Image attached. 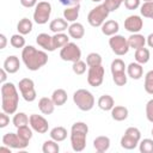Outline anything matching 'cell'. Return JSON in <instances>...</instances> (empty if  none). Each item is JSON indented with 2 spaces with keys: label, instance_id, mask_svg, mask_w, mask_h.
Masks as SVG:
<instances>
[{
  "label": "cell",
  "instance_id": "4",
  "mask_svg": "<svg viewBox=\"0 0 153 153\" xmlns=\"http://www.w3.org/2000/svg\"><path fill=\"white\" fill-rule=\"evenodd\" d=\"M73 102L81 111H90L94 106V97L86 88H79L73 93Z\"/></svg>",
  "mask_w": 153,
  "mask_h": 153
},
{
  "label": "cell",
  "instance_id": "28",
  "mask_svg": "<svg viewBox=\"0 0 153 153\" xmlns=\"http://www.w3.org/2000/svg\"><path fill=\"white\" fill-rule=\"evenodd\" d=\"M51 99H53V102L56 106H61L67 102L68 96H67V92L63 88H56L51 94Z\"/></svg>",
  "mask_w": 153,
  "mask_h": 153
},
{
  "label": "cell",
  "instance_id": "14",
  "mask_svg": "<svg viewBox=\"0 0 153 153\" xmlns=\"http://www.w3.org/2000/svg\"><path fill=\"white\" fill-rule=\"evenodd\" d=\"M30 127L38 134H45L49 129V123L48 121L42 116L37 114L30 115V121H29Z\"/></svg>",
  "mask_w": 153,
  "mask_h": 153
},
{
  "label": "cell",
  "instance_id": "49",
  "mask_svg": "<svg viewBox=\"0 0 153 153\" xmlns=\"http://www.w3.org/2000/svg\"><path fill=\"white\" fill-rule=\"evenodd\" d=\"M7 72L5 71V68H1L0 69V82L1 84H4V82H6V79H7Z\"/></svg>",
  "mask_w": 153,
  "mask_h": 153
},
{
  "label": "cell",
  "instance_id": "23",
  "mask_svg": "<svg viewBox=\"0 0 153 153\" xmlns=\"http://www.w3.org/2000/svg\"><path fill=\"white\" fill-rule=\"evenodd\" d=\"M93 147L98 153H104L110 148V139L104 135L97 136L93 140Z\"/></svg>",
  "mask_w": 153,
  "mask_h": 153
},
{
  "label": "cell",
  "instance_id": "38",
  "mask_svg": "<svg viewBox=\"0 0 153 153\" xmlns=\"http://www.w3.org/2000/svg\"><path fill=\"white\" fill-rule=\"evenodd\" d=\"M139 149H140L141 153H153V139L140 140Z\"/></svg>",
  "mask_w": 153,
  "mask_h": 153
},
{
  "label": "cell",
  "instance_id": "41",
  "mask_svg": "<svg viewBox=\"0 0 153 153\" xmlns=\"http://www.w3.org/2000/svg\"><path fill=\"white\" fill-rule=\"evenodd\" d=\"M86 66H87L86 62H84L82 60H79V61H76V62H73L72 69H73V72H74L76 75H82V74L86 72Z\"/></svg>",
  "mask_w": 153,
  "mask_h": 153
},
{
  "label": "cell",
  "instance_id": "20",
  "mask_svg": "<svg viewBox=\"0 0 153 153\" xmlns=\"http://www.w3.org/2000/svg\"><path fill=\"white\" fill-rule=\"evenodd\" d=\"M55 104L53 102L51 98H48V97H42L39 100H38V109L39 111L43 114V115H50L54 112L55 110Z\"/></svg>",
  "mask_w": 153,
  "mask_h": 153
},
{
  "label": "cell",
  "instance_id": "13",
  "mask_svg": "<svg viewBox=\"0 0 153 153\" xmlns=\"http://www.w3.org/2000/svg\"><path fill=\"white\" fill-rule=\"evenodd\" d=\"M2 145H6L14 149H24L29 146V142L24 141L17 133H6L2 136Z\"/></svg>",
  "mask_w": 153,
  "mask_h": 153
},
{
  "label": "cell",
  "instance_id": "22",
  "mask_svg": "<svg viewBox=\"0 0 153 153\" xmlns=\"http://www.w3.org/2000/svg\"><path fill=\"white\" fill-rule=\"evenodd\" d=\"M68 35L74 39H81L85 35V27L81 23L74 22L68 26Z\"/></svg>",
  "mask_w": 153,
  "mask_h": 153
},
{
  "label": "cell",
  "instance_id": "40",
  "mask_svg": "<svg viewBox=\"0 0 153 153\" xmlns=\"http://www.w3.org/2000/svg\"><path fill=\"white\" fill-rule=\"evenodd\" d=\"M86 63L88 67L91 66H97V65H102V56L98 53H90L86 56Z\"/></svg>",
  "mask_w": 153,
  "mask_h": 153
},
{
  "label": "cell",
  "instance_id": "2",
  "mask_svg": "<svg viewBox=\"0 0 153 153\" xmlns=\"http://www.w3.org/2000/svg\"><path fill=\"white\" fill-rule=\"evenodd\" d=\"M19 105V93L13 82L1 84V108L8 115L17 112Z\"/></svg>",
  "mask_w": 153,
  "mask_h": 153
},
{
  "label": "cell",
  "instance_id": "46",
  "mask_svg": "<svg viewBox=\"0 0 153 153\" xmlns=\"http://www.w3.org/2000/svg\"><path fill=\"white\" fill-rule=\"evenodd\" d=\"M20 1V5L23 7H26V8H31V7H36V5L38 4L37 0H19Z\"/></svg>",
  "mask_w": 153,
  "mask_h": 153
},
{
  "label": "cell",
  "instance_id": "24",
  "mask_svg": "<svg viewBox=\"0 0 153 153\" xmlns=\"http://www.w3.org/2000/svg\"><path fill=\"white\" fill-rule=\"evenodd\" d=\"M128 44H129V48L131 49H139V48H142L145 47L146 44V37L141 33H131L129 37H128Z\"/></svg>",
  "mask_w": 153,
  "mask_h": 153
},
{
  "label": "cell",
  "instance_id": "27",
  "mask_svg": "<svg viewBox=\"0 0 153 153\" xmlns=\"http://www.w3.org/2000/svg\"><path fill=\"white\" fill-rule=\"evenodd\" d=\"M98 108L104 110V111H111V109L115 106V100L109 94H103L98 98Z\"/></svg>",
  "mask_w": 153,
  "mask_h": 153
},
{
  "label": "cell",
  "instance_id": "37",
  "mask_svg": "<svg viewBox=\"0 0 153 153\" xmlns=\"http://www.w3.org/2000/svg\"><path fill=\"white\" fill-rule=\"evenodd\" d=\"M10 43H11V45L13 47V48H17V49H19V48H24L25 47V38H24V35H20V33H14V35H12L11 36V38H10Z\"/></svg>",
  "mask_w": 153,
  "mask_h": 153
},
{
  "label": "cell",
  "instance_id": "6",
  "mask_svg": "<svg viewBox=\"0 0 153 153\" xmlns=\"http://www.w3.org/2000/svg\"><path fill=\"white\" fill-rule=\"evenodd\" d=\"M141 140V131L136 127H129L126 129L123 136L121 137V147L124 149H134L139 146Z\"/></svg>",
  "mask_w": 153,
  "mask_h": 153
},
{
  "label": "cell",
  "instance_id": "48",
  "mask_svg": "<svg viewBox=\"0 0 153 153\" xmlns=\"http://www.w3.org/2000/svg\"><path fill=\"white\" fill-rule=\"evenodd\" d=\"M7 44V38L4 33H0V49H5Z\"/></svg>",
  "mask_w": 153,
  "mask_h": 153
},
{
  "label": "cell",
  "instance_id": "29",
  "mask_svg": "<svg viewBox=\"0 0 153 153\" xmlns=\"http://www.w3.org/2000/svg\"><path fill=\"white\" fill-rule=\"evenodd\" d=\"M49 135H50V139H53L57 142H61V141L66 140V137H67V129L65 127L57 126V127H54L50 130Z\"/></svg>",
  "mask_w": 153,
  "mask_h": 153
},
{
  "label": "cell",
  "instance_id": "39",
  "mask_svg": "<svg viewBox=\"0 0 153 153\" xmlns=\"http://www.w3.org/2000/svg\"><path fill=\"white\" fill-rule=\"evenodd\" d=\"M143 87H145V91L148 94H153V69H151L146 73Z\"/></svg>",
  "mask_w": 153,
  "mask_h": 153
},
{
  "label": "cell",
  "instance_id": "25",
  "mask_svg": "<svg viewBox=\"0 0 153 153\" xmlns=\"http://www.w3.org/2000/svg\"><path fill=\"white\" fill-rule=\"evenodd\" d=\"M79 11H80V4L74 5V6H68L63 10V18L67 22L74 23L79 17Z\"/></svg>",
  "mask_w": 153,
  "mask_h": 153
},
{
  "label": "cell",
  "instance_id": "42",
  "mask_svg": "<svg viewBox=\"0 0 153 153\" xmlns=\"http://www.w3.org/2000/svg\"><path fill=\"white\" fill-rule=\"evenodd\" d=\"M124 0H104V6L109 10V12H114L120 8V6L123 4Z\"/></svg>",
  "mask_w": 153,
  "mask_h": 153
},
{
  "label": "cell",
  "instance_id": "45",
  "mask_svg": "<svg viewBox=\"0 0 153 153\" xmlns=\"http://www.w3.org/2000/svg\"><path fill=\"white\" fill-rule=\"evenodd\" d=\"M10 124V117L8 114H6L5 111H2L0 114V128H5Z\"/></svg>",
  "mask_w": 153,
  "mask_h": 153
},
{
  "label": "cell",
  "instance_id": "34",
  "mask_svg": "<svg viewBox=\"0 0 153 153\" xmlns=\"http://www.w3.org/2000/svg\"><path fill=\"white\" fill-rule=\"evenodd\" d=\"M60 151V146L57 143V141L50 139L44 141L43 146H42V152L43 153H59Z\"/></svg>",
  "mask_w": 153,
  "mask_h": 153
},
{
  "label": "cell",
  "instance_id": "52",
  "mask_svg": "<svg viewBox=\"0 0 153 153\" xmlns=\"http://www.w3.org/2000/svg\"><path fill=\"white\" fill-rule=\"evenodd\" d=\"M143 1H145V2H146V1H153V0H143Z\"/></svg>",
  "mask_w": 153,
  "mask_h": 153
},
{
  "label": "cell",
  "instance_id": "11",
  "mask_svg": "<svg viewBox=\"0 0 153 153\" xmlns=\"http://www.w3.org/2000/svg\"><path fill=\"white\" fill-rule=\"evenodd\" d=\"M60 57L67 62H76L81 59V50L75 43L69 42L65 47L61 48Z\"/></svg>",
  "mask_w": 153,
  "mask_h": 153
},
{
  "label": "cell",
  "instance_id": "51",
  "mask_svg": "<svg viewBox=\"0 0 153 153\" xmlns=\"http://www.w3.org/2000/svg\"><path fill=\"white\" fill-rule=\"evenodd\" d=\"M91 1H93V2H100L102 0H91Z\"/></svg>",
  "mask_w": 153,
  "mask_h": 153
},
{
  "label": "cell",
  "instance_id": "44",
  "mask_svg": "<svg viewBox=\"0 0 153 153\" xmlns=\"http://www.w3.org/2000/svg\"><path fill=\"white\" fill-rule=\"evenodd\" d=\"M146 117L151 123H153V98L149 99L146 104Z\"/></svg>",
  "mask_w": 153,
  "mask_h": 153
},
{
  "label": "cell",
  "instance_id": "16",
  "mask_svg": "<svg viewBox=\"0 0 153 153\" xmlns=\"http://www.w3.org/2000/svg\"><path fill=\"white\" fill-rule=\"evenodd\" d=\"M36 42L37 44L43 48V50H47V51H54L56 48L54 45V41H53V36L45 33V32H42L39 35H37L36 37Z\"/></svg>",
  "mask_w": 153,
  "mask_h": 153
},
{
  "label": "cell",
  "instance_id": "35",
  "mask_svg": "<svg viewBox=\"0 0 153 153\" xmlns=\"http://www.w3.org/2000/svg\"><path fill=\"white\" fill-rule=\"evenodd\" d=\"M32 128L31 127H29V124L27 126H22V127H19V128H17V134L24 140V141H26V142H29L31 139H32Z\"/></svg>",
  "mask_w": 153,
  "mask_h": 153
},
{
  "label": "cell",
  "instance_id": "30",
  "mask_svg": "<svg viewBox=\"0 0 153 153\" xmlns=\"http://www.w3.org/2000/svg\"><path fill=\"white\" fill-rule=\"evenodd\" d=\"M17 30L20 35H29L32 30V22L29 18H22L17 24Z\"/></svg>",
  "mask_w": 153,
  "mask_h": 153
},
{
  "label": "cell",
  "instance_id": "10",
  "mask_svg": "<svg viewBox=\"0 0 153 153\" xmlns=\"http://www.w3.org/2000/svg\"><path fill=\"white\" fill-rule=\"evenodd\" d=\"M18 88H19V92H20L22 97L24 98V100L31 103L37 98V93L35 90V82L32 79H30V78L22 79L18 84Z\"/></svg>",
  "mask_w": 153,
  "mask_h": 153
},
{
  "label": "cell",
  "instance_id": "33",
  "mask_svg": "<svg viewBox=\"0 0 153 153\" xmlns=\"http://www.w3.org/2000/svg\"><path fill=\"white\" fill-rule=\"evenodd\" d=\"M69 35H66L65 32H59V33H55L53 36V41H54V45L55 48H62L65 47L67 43H69Z\"/></svg>",
  "mask_w": 153,
  "mask_h": 153
},
{
  "label": "cell",
  "instance_id": "1",
  "mask_svg": "<svg viewBox=\"0 0 153 153\" xmlns=\"http://www.w3.org/2000/svg\"><path fill=\"white\" fill-rule=\"evenodd\" d=\"M22 61L29 71H38L48 62V54L32 45H25L22 50Z\"/></svg>",
  "mask_w": 153,
  "mask_h": 153
},
{
  "label": "cell",
  "instance_id": "50",
  "mask_svg": "<svg viewBox=\"0 0 153 153\" xmlns=\"http://www.w3.org/2000/svg\"><path fill=\"white\" fill-rule=\"evenodd\" d=\"M146 43L148 44L149 48H153V32L149 33V35L146 37Z\"/></svg>",
  "mask_w": 153,
  "mask_h": 153
},
{
  "label": "cell",
  "instance_id": "36",
  "mask_svg": "<svg viewBox=\"0 0 153 153\" xmlns=\"http://www.w3.org/2000/svg\"><path fill=\"white\" fill-rule=\"evenodd\" d=\"M140 13L145 18L153 19V1H146L140 6Z\"/></svg>",
  "mask_w": 153,
  "mask_h": 153
},
{
  "label": "cell",
  "instance_id": "8",
  "mask_svg": "<svg viewBox=\"0 0 153 153\" xmlns=\"http://www.w3.org/2000/svg\"><path fill=\"white\" fill-rule=\"evenodd\" d=\"M51 14V5L48 1H39L33 11V20L38 25L47 24Z\"/></svg>",
  "mask_w": 153,
  "mask_h": 153
},
{
  "label": "cell",
  "instance_id": "21",
  "mask_svg": "<svg viewBox=\"0 0 153 153\" xmlns=\"http://www.w3.org/2000/svg\"><path fill=\"white\" fill-rule=\"evenodd\" d=\"M68 22L65 18H56L53 19L49 24V29L51 32L54 33H59V32H65L66 30H68Z\"/></svg>",
  "mask_w": 153,
  "mask_h": 153
},
{
  "label": "cell",
  "instance_id": "31",
  "mask_svg": "<svg viewBox=\"0 0 153 153\" xmlns=\"http://www.w3.org/2000/svg\"><path fill=\"white\" fill-rule=\"evenodd\" d=\"M149 57H151V53L147 48L142 47V48H139L135 50V61L141 63V65H145L149 61Z\"/></svg>",
  "mask_w": 153,
  "mask_h": 153
},
{
  "label": "cell",
  "instance_id": "18",
  "mask_svg": "<svg viewBox=\"0 0 153 153\" xmlns=\"http://www.w3.org/2000/svg\"><path fill=\"white\" fill-rule=\"evenodd\" d=\"M127 75L134 80H139L141 79V76L143 75V68H142V65L139 63V62H131L128 65L127 67Z\"/></svg>",
  "mask_w": 153,
  "mask_h": 153
},
{
  "label": "cell",
  "instance_id": "19",
  "mask_svg": "<svg viewBox=\"0 0 153 153\" xmlns=\"http://www.w3.org/2000/svg\"><path fill=\"white\" fill-rule=\"evenodd\" d=\"M100 27H102L103 35L111 37V36H114V35H116V33L118 32V30H120V24H118V22L110 19V20H105Z\"/></svg>",
  "mask_w": 153,
  "mask_h": 153
},
{
  "label": "cell",
  "instance_id": "12",
  "mask_svg": "<svg viewBox=\"0 0 153 153\" xmlns=\"http://www.w3.org/2000/svg\"><path fill=\"white\" fill-rule=\"evenodd\" d=\"M104 67L102 65H97V66H91L88 67L87 71V82L90 86L92 87H98L103 84L104 81Z\"/></svg>",
  "mask_w": 153,
  "mask_h": 153
},
{
  "label": "cell",
  "instance_id": "26",
  "mask_svg": "<svg viewBox=\"0 0 153 153\" xmlns=\"http://www.w3.org/2000/svg\"><path fill=\"white\" fill-rule=\"evenodd\" d=\"M128 115H129V111H128V109H127L126 106H123V105H115V106L111 109V117H112L115 121H118V122L124 121V120H127Z\"/></svg>",
  "mask_w": 153,
  "mask_h": 153
},
{
  "label": "cell",
  "instance_id": "9",
  "mask_svg": "<svg viewBox=\"0 0 153 153\" xmlns=\"http://www.w3.org/2000/svg\"><path fill=\"white\" fill-rule=\"evenodd\" d=\"M109 45L117 56L126 55L130 49L128 44V38L123 37L122 35H117V33L109 38Z\"/></svg>",
  "mask_w": 153,
  "mask_h": 153
},
{
  "label": "cell",
  "instance_id": "3",
  "mask_svg": "<svg viewBox=\"0 0 153 153\" xmlns=\"http://www.w3.org/2000/svg\"><path fill=\"white\" fill-rule=\"evenodd\" d=\"M88 126L85 122H75L71 128V146L74 152H82L86 147Z\"/></svg>",
  "mask_w": 153,
  "mask_h": 153
},
{
  "label": "cell",
  "instance_id": "15",
  "mask_svg": "<svg viewBox=\"0 0 153 153\" xmlns=\"http://www.w3.org/2000/svg\"><path fill=\"white\" fill-rule=\"evenodd\" d=\"M143 27V19L140 16L133 14L127 17V19L124 20V29L131 33H137L142 30Z\"/></svg>",
  "mask_w": 153,
  "mask_h": 153
},
{
  "label": "cell",
  "instance_id": "5",
  "mask_svg": "<svg viewBox=\"0 0 153 153\" xmlns=\"http://www.w3.org/2000/svg\"><path fill=\"white\" fill-rule=\"evenodd\" d=\"M110 71L112 74V80L117 86H124L128 80V75L126 73L127 66L122 59H115L111 62Z\"/></svg>",
  "mask_w": 153,
  "mask_h": 153
},
{
  "label": "cell",
  "instance_id": "43",
  "mask_svg": "<svg viewBox=\"0 0 153 153\" xmlns=\"http://www.w3.org/2000/svg\"><path fill=\"white\" fill-rule=\"evenodd\" d=\"M140 1L141 0H124L123 4L126 6L127 10H130V11H134L136 8H139L141 5H140Z\"/></svg>",
  "mask_w": 153,
  "mask_h": 153
},
{
  "label": "cell",
  "instance_id": "53",
  "mask_svg": "<svg viewBox=\"0 0 153 153\" xmlns=\"http://www.w3.org/2000/svg\"><path fill=\"white\" fill-rule=\"evenodd\" d=\"M151 133H152V136H153V128H152V131Z\"/></svg>",
  "mask_w": 153,
  "mask_h": 153
},
{
  "label": "cell",
  "instance_id": "32",
  "mask_svg": "<svg viewBox=\"0 0 153 153\" xmlns=\"http://www.w3.org/2000/svg\"><path fill=\"white\" fill-rule=\"evenodd\" d=\"M30 121V117H27V115L25 112H16L12 120V123L16 128H19L22 126H27Z\"/></svg>",
  "mask_w": 153,
  "mask_h": 153
},
{
  "label": "cell",
  "instance_id": "7",
  "mask_svg": "<svg viewBox=\"0 0 153 153\" xmlns=\"http://www.w3.org/2000/svg\"><path fill=\"white\" fill-rule=\"evenodd\" d=\"M109 10L104 6V4L102 5H98L96 7H93L88 14H87V22L91 26L93 27H99L103 25V23L105 22V19L108 18L109 16Z\"/></svg>",
  "mask_w": 153,
  "mask_h": 153
},
{
  "label": "cell",
  "instance_id": "47",
  "mask_svg": "<svg viewBox=\"0 0 153 153\" xmlns=\"http://www.w3.org/2000/svg\"><path fill=\"white\" fill-rule=\"evenodd\" d=\"M63 6H66V7H68V6H74V5H78V4H80V1L81 0H59Z\"/></svg>",
  "mask_w": 153,
  "mask_h": 153
},
{
  "label": "cell",
  "instance_id": "17",
  "mask_svg": "<svg viewBox=\"0 0 153 153\" xmlns=\"http://www.w3.org/2000/svg\"><path fill=\"white\" fill-rule=\"evenodd\" d=\"M2 68H5V71L8 73V74H14L19 71L20 68V61L18 59V56L16 55H10L5 59L4 61V65H2Z\"/></svg>",
  "mask_w": 153,
  "mask_h": 153
}]
</instances>
